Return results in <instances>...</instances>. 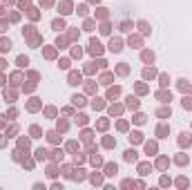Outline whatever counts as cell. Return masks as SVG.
<instances>
[{
  "instance_id": "cell-1",
  "label": "cell",
  "mask_w": 192,
  "mask_h": 190,
  "mask_svg": "<svg viewBox=\"0 0 192 190\" xmlns=\"http://www.w3.org/2000/svg\"><path fill=\"white\" fill-rule=\"evenodd\" d=\"M179 146L181 148H190L192 146V134L190 132H181V134H179Z\"/></svg>"
},
{
  "instance_id": "cell-2",
  "label": "cell",
  "mask_w": 192,
  "mask_h": 190,
  "mask_svg": "<svg viewBox=\"0 0 192 190\" xmlns=\"http://www.w3.org/2000/svg\"><path fill=\"white\" fill-rule=\"evenodd\" d=\"M105 177H116L118 174V165L116 163H105Z\"/></svg>"
},
{
  "instance_id": "cell-3",
  "label": "cell",
  "mask_w": 192,
  "mask_h": 190,
  "mask_svg": "<svg viewBox=\"0 0 192 190\" xmlns=\"http://www.w3.org/2000/svg\"><path fill=\"white\" fill-rule=\"evenodd\" d=\"M152 172V163H139V174L141 177H148Z\"/></svg>"
},
{
  "instance_id": "cell-4",
  "label": "cell",
  "mask_w": 192,
  "mask_h": 190,
  "mask_svg": "<svg viewBox=\"0 0 192 190\" xmlns=\"http://www.w3.org/2000/svg\"><path fill=\"white\" fill-rule=\"evenodd\" d=\"M47 141H49V143H60L58 130H49V132H47Z\"/></svg>"
},
{
  "instance_id": "cell-5",
  "label": "cell",
  "mask_w": 192,
  "mask_h": 190,
  "mask_svg": "<svg viewBox=\"0 0 192 190\" xmlns=\"http://www.w3.org/2000/svg\"><path fill=\"white\" fill-rule=\"evenodd\" d=\"M90 181H92L94 186H103V174L100 172H92L90 174Z\"/></svg>"
},
{
  "instance_id": "cell-6",
  "label": "cell",
  "mask_w": 192,
  "mask_h": 190,
  "mask_svg": "<svg viewBox=\"0 0 192 190\" xmlns=\"http://www.w3.org/2000/svg\"><path fill=\"white\" fill-rule=\"evenodd\" d=\"M167 134H170V125H159L156 128V137L159 139H165Z\"/></svg>"
},
{
  "instance_id": "cell-7",
  "label": "cell",
  "mask_w": 192,
  "mask_h": 190,
  "mask_svg": "<svg viewBox=\"0 0 192 190\" xmlns=\"http://www.w3.org/2000/svg\"><path fill=\"white\" fill-rule=\"evenodd\" d=\"M90 52L92 54H100L103 52V47H100V43L96 40V38H92V43H90Z\"/></svg>"
},
{
  "instance_id": "cell-8",
  "label": "cell",
  "mask_w": 192,
  "mask_h": 190,
  "mask_svg": "<svg viewBox=\"0 0 192 190\" xmlns=\"http://www.w3.org/2000/svg\"><path fill=\"white\" fill-rule=\"evenodd\" d=\"M109 49L118 54V52H121V49H123V43H121L118 38H112V43H109Z\"/></svg>"
},
{
  "instance_id": "cell-9",
  "label": "cell",
  "mask_w": 192,
  "mask_h": 190,
  "mask_svg": "<svg viewBox=\"0 0 192 190\" xmlns=\"http://www.w3.org/2000/svg\"><path fill=\"white\" fill-rule=\"evenodd\" d=\"M123 159H125L127 163H132V161H136L139 157H136V150H125V154H123Z\"/></svg>"
},
{
  "instance_id": "cell-10",
  "label": "cell",
  "mask_w": 192,
  "mask_h": 190,
  "mask_svg": "<svg viewBox=\"0 0 192 190\" xmlns=\"http://www.w3.org/2000/svg\"><path fill=\"white\" fill-rule=\"evenodd\" d=\"M167 165H170V159H167V157H159L156 168H159V170H167Z\"/></svg>"
},
{
  "instance_id": "cell-11",
  "label": "cell",
  "mask_w": 192,
  "mask_h": 190,
  "mask_svg": "<svg viewBox=\"0 0 192 190\" xmlns=\"http://www.w3.org/2000/svg\"><path fill=\"white\" fill-rule=\"evenodd\" d=\"M85 177H87V174H85V170H83V168L74 170V174H72V179H74V181H83Z\"/></svg>"
},
{
  "instance_id": "cell-12",
  "label": "cell",
  "mask_w": 192,
  "mask_h": 190,
  "mask_svg": "<svg viewBox=\"0 0 192 190\" xmlns=\"http://www.w3.org/2000/svg\"><path fill=\"white\" fill-rule=\"evenodd\" d=\"M156 98H159L161 103H170V101H172V94H170V92H159Z\"/></svg>"
},
{
  "instance_id": "cell-13",
  "label": "cell",
  "mask_w": 192,
  "mask_h": 190,
  "mask_svg": "<svg viewBox=\"0 0 192 190\" xmlns=\"http://www.w3.org/2000/svg\"><path fill=\"white\" fill-rule=\"evenodd\" d=\"M47 157H49V152H47L45 148H38V150H36V159H38V161H45Z\"/></svg>"
},
{
  "instance_id": "cell-14",
  "label": "cell",
  "mask_w": 192,
  "mask_h": 190,
  "mask_svg": "<svg viewBox=\"0 0 192 190\" xmlns=\"http://www.w3.org/2000/svg\"><path fill=\"white\" fill-rule=\"evenodd\" d=\"M9 49H11V40L9 38H2L0 40V52H9Z\"/></svg>"
},
{
  "instance_id": "cell-15",
  "label": "cell",
  "mask_w": 192,
  "mask_h": 190,
  "mask_svg": "<svg viewBox=\"0 0 192 190\" xmlns=\"http://www.w3.org/2000/svg\"><path fill=\"white\" fill-rule=\"evenodd\" d=\"M72 103H74V105H78V107H81V105H85V103H87V101H85V96L76 94V96H72Z\"/></svg>"
},
{
  "instance_id": "cell-16",
  "label": "cell",
  "mask_w": 192,
  "mask_h": 190,
  "mask_svg": "<svg viewBox=\"0 0 192 190\" xmlns=\"http://www.w3.org/2000/svg\"><path fill=\"white\" fill-rule=\"evenodd\" d=\"M156 116H159V119H167V116H170V105H167V107L156 110Z\"/></svg>"
},
{
  "instance_id": "cell-17",
  "label": "cell",
  "mask_w": 192,
  "mask_h": 190,
  "mask_svg": "<svg viewBox=\"0 0 192 190\" xmlns=\"http://www.w3.org/2000/svg\"><path fill=\"white\" fill-rule=\"evenodd\" d=\"M60 9H63L60 14H72V2H67V0H63V2H60Z\"/></svg>"
},
{
  "instance_id": "cell-18",
  "label": "cell",
  "mask_w": 192,
  "mask_h": 190,
  "mask_svg": "<svg viewBox=\"0 0 192 190\" xmlns=\"http://www.w3.org/2000/svg\"><path fill=\"white\" fill-rule=\"evenodd\" d=\"M78 83H81V74L72 72V74H69V85H78Z\"/></svg>"
},
{
  "instance_id": "cell-19",
  "label": "cell",
  "mask_w": 192,
  "mask_h": 190,
  "mask_svg": "<svg viewBox=\"0 0 192 190\" xmlns=\"http://www.w3.org/2000/svg\"><path fill=\"white\" fill-rule=\"evenodd\" d=\"M145 152H148V154H156V143H154V141H152V143H145Z\"/></svg>"
},
{
  "instance_id": "cell-20",
  "label": "cell",
  "mask_w": 192,
  "mask_h": 190,
  "mask_svg": "<svg viewBox=\"0 0 192 190\" xmlns=\"http://www.w3.org/2000/svg\"><path fill=\"white\" fill-rule=\"evenodd\" d=\"M130 141H132V143H141L143 134H141V132H132V134H130Z\"/></svg>"
},
{
  "instance_id": "cell-21",
  "label": "cell",
  "mask_w": 192,
  "mask_h": 190,
  "mask_svg": "<svg viewBox=\"0 0 192 190\" xmlns=\"http://www.w3.org/2000/svg\"><path fill=\"white\" fill-rule=\"evenodd\" d=\"M51 27H54V29H65V20H63V18H56V20L51 23Z\"/></svg>"
},
{
  "instance_id": "cell-22",
  "label": "cell",
  "mask_w": 192,
  "mask_h": 190,
  "mask_svg": "<svg viewBox=\"0 0 192 190\" xmlns=\"http://www.w3.org/2000/svg\"><path fill=\"white\" fill-rule=\"evenodd\" d=\"M176 186H179V188H188V186H190L188 177H179V179H176Z\"/></svg>"
},
{
  "instance_id": "cell-23",
  "label": "cell",
  "mask_w": 192,
  "mask_h": 190,
  "mask_svg": "<svg viewBox=\"0 0 192 190\" xmlns=\"http://www.w3.org/2000/svg\"><path fill=\"white\" fill-rule=\"evenodd\" d=\"M118 94H121V87H109V92H107V98H116Z\"/></svg>"
},
{
  "instance_id": "cell-24",
  "label": "cell",
  "mask_w": 192,
  "mask_h": 190,
  "mask_svg": "<svg viewBox=\"0 0 192 190\" xmlns=\"http://www.w3.org/2000/svg\"><path fill=\"white\" fill-rule=\"evenodd\" d=\"M181 105H183L185 110H192V98L190 96H183V98H181Z\"/></svg>"
},
{
  "instance_id": "cell-25",
  "label": "cell",
  "mask_w": 192,
  "mask_h": 190,
  "mask_svg": "<svg viewBox=\"0 0 192 190\" xmlns=\"http://www.w3.org/2000/svg\"><path fill=\"white\" fill-rule=\"evenodd\" d=\"M11 159H14V161H23V150H20V148L14 150V152H11Z\"/></svg>"
},
{
  "instance_id": "cell-26",
  "label": "cell",
  "mask_w": 192,
  "mask_h": 190,
  "mask_svg": "<svg viewBox=\"0 0 192 190\" xmlns=\"http://www.w3.org/2000/svg\"><path fill=\"white\" fill-rule=\"evenodd\" d=\"M179 90H181V92H188V90H190V83H188L185 78H181V81H179Z\"/></svg>"
},
{
  "instance_id": "cell-27",
  "label": "cell",
  "mask_w": 192,
  "mask_h": 190,
  "mask_svg": "<svg viewBox=\"0 0 192 190\" xmlns=\"http://www.w3.org/2000/svg\"><path fill=\"white\" fill-rule=\"evenodd\" d=\"M127 107H132V110H136V107H139V101H136L134 96H127Z\"/></svg>"
},
{
  "instance_id": "cell-28",
  "label": "cell",
  "mask_w": 192,
  "mask_h": 190,
  "mask_svg": "<svg viewBox=\"0 0 192 190\" xmlns=\"http://www.w3.org/2000/svg\"><path fill=\"white\" fill-rule=\"evenodd\" d=\"M18 148H20V150H27V148H29V139H18Z\"/></svg>"
},
{
  "instance_id": "cell-29",
  "label": "cell",
  "mask_w": 192,
  "mask_h": 190,
  "mask_svg": "<svg viewBox=\"0 0 192 190\" xmlns=\"http://www.w3.org/2000/svg\"><path fill=\"white\" fill-rule=\"evenodd\" d=\"M103 146H105V148H114V146H116V141H114L112 137H105V139H103Z\"/></svg>"
},
{
  "instance_id": "cell-30",
  "label": "cell",
  "mask_w": 192,
  "mask_h": 190,
  "mask_svg": "<svg viewBox=\"0 0 192 190\" xmlns=\"http://www.w3.org/2000/svg\"><path fill=\"white\" fill-rule=\"evenodd\" d=\"M141 58H143L145 63H152V61H154V54H152V52H143V54H141Z\"/></svg>"
},
{
  "instance_id": "cell-31",
  "label": "cell",
  "mask_w": 192,
  "mask_h": 190,
  "mask_svg": "<svg viewBox=\"0 0 192 190\" xmlns=\"http://www.w3.org/2000/svg\"><path fill=\"white\" fill-rule=\"evenodd\" d=\"M29 65V58L27 56H18V67H27Z\"/></svg>"
},
{
  "instance_id": "cell-32",
  "label": "cell",
  "mask_w": 192,
  "mask_h": 190,
  "mask_svg": "<svg viewBox=\"0 0 192 190\" xmlns=\"http://www.w3.org/2000/svg\"><path fill=\"white\" fill-rule=\"evenodd\" d=\"M188 161H190V159H188L185 154H179V157H176V163H179V165H188Z\"/></svg>"
},
{
  "instance_id": "cell-33",
  "label": "cell",
  "mask_w": 192,
  "mask_h": 190,
  "mask_svg": "<svg viewBox=\"0 0 192 190\" xmlns=\"http://www.w3.org/2000/svg\"><path fill=\"white\" fill-rule=\"evenodd\" d=\"M63 174H65L67 179H72V174H74V170H72L69 165H63Z\"/></svg>"
},
{
  "instance_id": "cell-34",
  "label": "cell",
  "mask_w": 192,
  "mask_h": 190,
  "mask_svg": "<svg viewBox=\"0 0 192 190\" xmlns=\"http://www.w3.org/2000/svg\"><path fill=\"white\" fill-rule=\"evenodd\" d=\"M63 154H65L63 150H54V161H63Z\"/></svg>"
},
{
  "instance_id": "cell-35",
  "label": "cell",
  "mask_w": 192,
  "mask_h": 190,
  "mask_svg": "<svg viewBox=\"0 0 192 190\" xmlns=\"http://www.w3.org/2000/svg\"><path fill=\"white\" fill-rule=\"evenodd\" d=\"M67 128H69L67 121H58V132H67Z\"/></svg>"
},
{
  "instance_id": "cell-36",
  "label": "cell",
  "mask_w": 192,
  "mask_h": 190,
  "mask_svg": "<svg viewBox=\"0 0 192 190\" xmlns=\"http://www.w3.org/2000/svg\"><path fill=\"white\" fill-rule=\"evenodd\" d=\"M154 74H156V69H152V67H148L145 72H143V76H145V78H152Z\"/></svg>"
},
{
  "instance_id": "cell-37",
  "label": "cell",
  "mask_w": 192,
  "mask_h": 190,
  "mask_svg": "<svg viewBox=\"0 0 192 190\" xmlns=\"http://www.w3.org/2000/svg\"><path fill=\"white\" fill-rule=\"evenodd\" d=\"M76 123H78V125H85V123H87V116H85V114H78V116H76Z\"/></svg>"
},
{
  "instance_id": "cell-38",
  "label": "cell",
  "mask_w": 192,
  "mask_h": 190,
  "mask_svg": "<svg viewBox=\"0 0 192 190\" xmlns=\"http://www.w3.org/2000/svg\"><path fill=\"white\" fill-rule=\"evenodd\" d=\"M29 132H31V137H33V139L40 137V128H38V125H31V130H29Z\"/></svg>"
},
{
  "instance_id": "cell-39",
  "label": "cell",
  "mask_w": 192,
  "mask_h": 190,
  "mask_svg": "<svg viewBox=\"0 0 192 190\" xmlns=\"http://www.w3.org/2000/svg\"><path fill=\"white\" fill-rule=\"evenodd\" d=\"M67 150H69V152H76V150H78V143H76V141H69V143H67Z\"/></svg>"
},
{
  "instance_id": "cell-40",
  "label": "cell",
  "mask_w": 192,
  "mask_h": 190,
  "mask_svg": "<svg viewBox=\"0 0 192 190\" xmlns=\"http://www.w3.org/2000/svg\"><path fill=\"white\" fill-rule=\"evenodd\" d=\"M161 186H163V188H165V186H170V183H172V179H170V177H165V174H163V177H161Z\"/></svg>"
},
{
  "instance_id": "cell-41",
  "label": "cell",
  "mask_w": 192,
  "mask_h": 190,
  "mask_svg": "<svg viewBox=\"0 0 192 190\" xmlns=\"http://www.w3.org/2000/svg\"><path fill=\"white\" fill-rule=\"evenodd\" d=\"M92 107H94V110H100V107H103V101H100V98H94V101H92Z\"/></svg>"
},
{
  "instance_id": "cell-42",
  "label": "cell",
  "mask_w": 192,
  "mask_h": 190,
  "mask_svg": "<svg viewBox=\"0 0 192 190\" xmlns=\"http://www.w3.org/2000/svg\"><path fill=\"white\" fill-rule=\"evenodd\" d=\"M92 163L94 165H103V159H100L98 154H92Z\"/></svg>"
},
{
  "instance_id": "cell-43",
  "label": "cell",
  "mask_w": 192,
  "mask_h": 190,
  "mask_svg": "<svg viewBox=\"0 0 192 190\" xmlns=\"http://www.w3.org/2000/svg\"><path fill=\"white\" fill-rule=\"evenodd\" d=\"M139 29H141L143 34H150V27H148V23H139Z\"/></svg>"
},
{
  "instance_id": "cell-44",
  "label": "cell",
  "mask_w": 192,
  "mask_h": 190,
  "mask_svg": "<svg viewBox=\"0 0 192 190\" xmlns=\"http://www.w3.org/2000/svg\"><path fill=\"white\" fill-rule=\"evenodd\" d=\"M83 161H85V154L76 152V157H74V163H83Z\"/></svg>"
},
{
  "instance_id": "cell-45",
  "label": "cell",
  "mask_w": 192,
  "mask_h": 190,
  "mask_svg": "<svg viewBox=\"0 0 192 190\" xmlns=\"http://www.w3.org/2000/svg\"><path fill=\"white\" fill-rule=\"evenodd\" d=\"M47 174H49L51 179H54V177L58 174V170H56V165H49V170H47Z\"/></svg>"
},
{
  "instance_id": "cell-46",
  "label": "cell",
  "mask_w": 192,
  "mask_h": 190,
  "mask_svg": "<svg viewBox=\"0 0 192 190\" xmlns=\"http://www.w3.org/2000/svg\"><path fill=\"white\" fill-rule=\"evenodd\" d=\"M23 165H25L27 170H31V168H33V161H31V159H27V161L23 159Z\"/></svg>"
},
{
  "instance_id": "cell-47",
  "label": "cell",
  "mask_w": 192,
  "mask_h": 190,
  "mask_svg": "<svg viewBox=\"0 0 192 190\" xmlns=\"http://www.w3.org/2000/svg\"><path fill=\"white\" fill-rule=\"evenodd\" d=\"M100 81H103V85H109V81H112V76H109V74H103V78H100Z\"/></svg>"
},
{
  "instance_id": "cell-48",
  "label": "cell",
  "mask_w": 192,
  "mask_h": 190,
  "mask_svg": "<svg viewBox=\"0 0 192 190\" xmlns=\"http://www.w3.org/2000/svg\"><path fill=\"white\" fill-rule=\"evenodd\" d=\"M121 186H123V188H130V186H134V181H132V179H123Z\"/></svg>"
},
{
  "instance_id": "cell-49",
  "label": "cell",
  "mask_w": 192,
  "mask_h": 190,
  "mask_svg": "<svg viewBox=\"0 0 192 190\" xmlns=\"http://www.w3.org/2000/svg\"><path fill=\"white\" fill-rule=\"evenodd\" d=\"M90 139H92V132H90V130H85V132H83V141H90Z\"/></svg>"
},
{
  "instance_id": "cell-50",
  "label": "cell",
  "mask_w": 192,
  "mask_h": 190,
  "mask_svg": "<svg viewBox=\"0 0 192 190\" xmlns=\"http://www.w3.org/2000/svg\"><path fill=\"white\" fill-rule=\"evenodd\" d=\"M167 83H170V76H165V74H163V76H161V85L165 87V85H167Z\"/></svg>"
},
{
  "instance_id": "cell-51",
  "label": "cell",
  "mask_w": 192,
  "mask_h": 190,
  "mask_svg": "<svg viewBox=\"0 0 192 190\" xmlns=\"http://www.w3.org/2000/svg\"><path fill=\"white\" fill-rule=\"evenodd\" d=\"M29 110H38V101H36V98H31V103H29Z\"/></svg>"
},
{
  "instance_id": "cell-52",
  "label": "cell",
  "mask_w": 192,
  "mask_h": 190,
  "mask_svg": "<svg viewBox=\"0 0 192 190\" xmlns=\"http://www.w3.org/2000/svg\"><path fill=\"white\" fill-rule=\"evenodd\" d=\"M16 132H18V128H16V125H11V128H9V132H7V134H9V137H14V134H16Z\"/></svg>"
},
{
  "instance_id": "cell-53",
  "label": "cell",
  "mask_w": 192,
  "mask_h": 190,
  "mask_svg": "<svg viewBox=\"0 0 192 190\" xmlns=\"http://www.w3.org/2000/svg\"><path fill=\"white\" fill-rule=\"evenodd\" d=\"M60 67L67 69V67H69V61H67V58H63V61H60Z\"/></svg>"
},
{
  "instance_id": "cell-54",
  "label": "cell",
  "mask_w": 192,
  "mask_h": 190,
  "mask_svg": "<svg viewBox=\"0 0 192 190\" xmlns=\"http://www.w3.org/2000/svg\"><path fill=\"white\" fill-rule=\"evenodd\" d=\"M107 128V121H105V119H103V121H98V130H105Z\"/></svg>"
},
{
  "instance_id": "cell-55",
  "label": "cell",
  "mask_w": 192,
  "mask_h": 190,
  "mask_svg": "<svg viewBox=\"0 0 192 190\" xmlns=\"http://www.w3.org/2000/svg\"><path fill=\"white\" fill-rule=\"evenodd\" d=\"M134 121H136V123H143V121H145V116H143V114H139V116H134Z\"/></svg>"
},
{
  "instance_id": "cell-56",
  "label": "cell",
  "mask_w": 192,
  "mask_h": 190,
  "mask_svg": "<svg viewBox=\"0 0 192 190\" xmlns=\"http://www.w3.org/2000/svg\"><path fill=\"white\" fill-rule=\"evenodd\" d=\"M0 31H5V23L2 20H0Z\"/></svg>"
},
{
  "instance_id": "cell-57",
  "label": "cell",
  "mask_w": 192,
  "mask_h": 190,
  "mask_svg": "<svg viewBox=\"0 0 192 190\" xmlns=\"http://www.w3.org/2000/svg\"><path fill=\"white\" fill-rule=\"evenodd\" d=\"M2 146H5V139H2V137H0V148H2Z\"/></svg>"
},
{
  "instance_id": "cell-58",
  "label": "cell",
  "mask_w": 192,
  "mask_h": 190,
  "mask_svg": "<svg viewBox=\"0 0 192 190\" xmlns=\"http://www.w3.org/2000/svg\"><path fill=\"white\" fill-rule=\"evenodd\" d=\"M2 119H5V116H2V114H0V128H2Z\"/></svg>"
}]
</instances>
